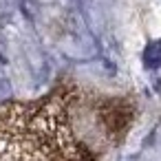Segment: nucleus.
<instances>
[{
    "instance_id": "nucleus-1",
    "label": "nucleus",
    "mask_w": 161,
    "mask_h": 161,
    "mask_svg": "<svg viewBox=\"0 0 161 161\" xmlns=\"http://www.w3.org/2000/svg\"><path fill=\"white\" fill-rule=\"evenodd\" d=\"M80 93L55 88L36 102L0 104V161H97L77 135Z\"/></svg>"
},
{
    "instance_id": "nucleus-2",
    "label": "nucleus",
    "mask_w": 161,
    "mask_h": 161,
    "mask_svg": "<svg viewBox=\"0 0 161 161\" xmlns=\"http://www.w3.org/2000/svg\"><path fill=\"white\" fill-rule=\"evenodd\" d=\"M93 115H95V124H97L102 137L117 143L124 139V135L128 132V128L135 119V106L124 97H113V99L99 102L93 108Z\"/></svg>"
},
{
    "instance_id": "nucleus-3",
    "label": "nucleus",
    "mask_w": 161,
    "mask_h": 161,
    "mask_svg": "<svg viewBox=\"0 0 161 161\" xmlns=\"http://www.w3.org/2000/svg\"><path fill=\"white\" fill-rule=\"evenodd\" d=\"M143 62H146V66H150V69H159V66H161V42H152V44L146 49Z\"/></svg>"
}]
</instances>
